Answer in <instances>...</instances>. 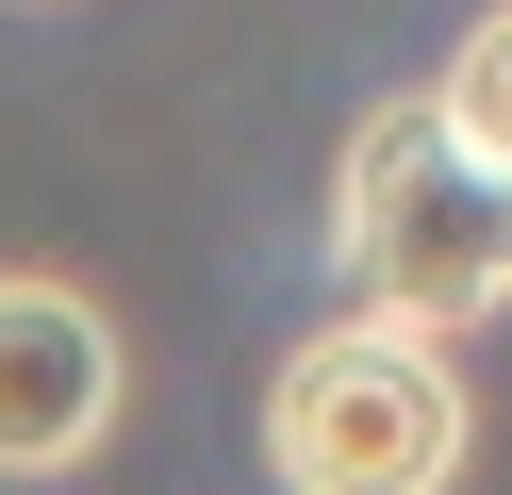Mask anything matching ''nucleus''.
<instances>
[{"mask_svg": "<svg viewBox=\"0 0 512 495\" xmlns=\"http://www.w3.org/2000/svg\"><path fill=\"white\" fill-rule=\"evenodd\" d=\"M133 413V347L83 281L0 264V479H83Z\"/></svg>", "mask_w": 512, "mask_h": 495, "instance_id": "7ed1b4c3", "label": "nucleus"}, {"mask_svg": "<svg viewBox=\"0 0 512 495\" xmlns=\"http://www.w3.org/2000/svg\"><path fill=\"white\" fill-rule=\"evenodd\" d=\"M331 281H347V314H397L430 347L512 314V182L430 99H380L347 132V165H331Z\"/></svg>", "mask_w": 512, "mask_h": 495, "instance_id": "f257e3e1", "label": "nucleus"}, {"mask_svg": "<svg viewBox=\"0 0 512 495\" xmlns=\"http://www.w3.org/2000/svg\"><path fill=\"white\" fill-rule=\"evenodd\" d=\"M413 99H430V116H446V132H463V149H479V165L512 182V0H496V17H463L446 83H413Z\"/></svg>", "mask_w": 512, "mask_h": 495, "instance_id": "20e7f679", "label": "nucleus"}, {"mask_svg": "<svg viewBox=\"0 0 512 495\" xmlns=\"http://www.w3.org/2000/svg\"><path fill=\"white\" fill-rule=\"evenodd\" d=\"M463 446H479L463 363L430 330H397V314H331L265 380V479L281 495H446Z\"/></svg>", "mask_w": 512, "mask_h": 495, "instance_id": "f03ea898", "label": "nucleus"}]
</instances>
